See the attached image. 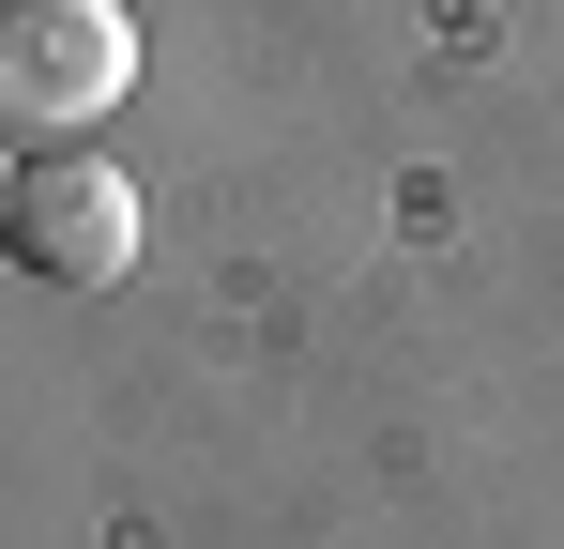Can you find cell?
Segmentation results:
<instances>
[{"label":"cell","instance_id":"obj_3","mask_svg":"<svg viewBox=\"0 0 564 549\" xmlns=\"http://www.w3.org/2000/svg\"><path fill=\"white\" fill-rule=\"evenodd\" d=\"M0 214H15V169H0Z\"/></svg>","mask_w":564,"mask_h":549},{"label":"cell","instance_id":"obj_2","mask_svg":"<svg viewBox=\"0 0 564 549\" xmlns=\"http://www.w3.org/2000/svg\"><path fill=\"white\" fill-rule=\"evenodd\" d=\"M0 245L46 274V290H122V274H138V183L107 169V153H31Z\"/></svg>","mask_w":564,"mask_h":549},{"label":"cell","instance_id":"obj_1","mask_svg":"<svg viewBox=\"0 0 564 549\" xmlns=\"http://www.w3.org/2000/svg\"><path fill=\"white\" fill-rule=\"evenodd\" d=\"M138 92V15L122 0H0V122L77 138Z\"/></svg>","mask_w":564,"mask_h":549}]
</instances>
